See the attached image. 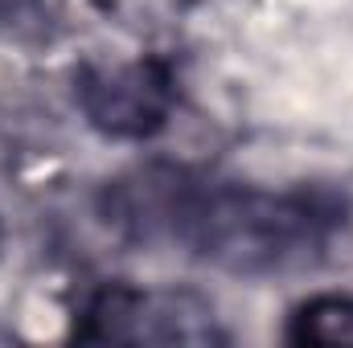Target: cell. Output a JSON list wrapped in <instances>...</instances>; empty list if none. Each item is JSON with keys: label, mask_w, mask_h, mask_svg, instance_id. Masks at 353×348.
Listing matches in <instances>:
<instances>
[{"label": "cell", "mask_w": 353, "mask_h": 348, "mask_svg": "<svg viewBox=\"0 0 353 348\" xmlns=\"http://www.w3.org/2000/svg\"><path fill=\"white\" fill-rule=\"evenodd\" d=\"M193 242L201 254L226 270L259 274L292 259L304 242H316V209L292 197L222 193L189 209Z\"/></svg>", "instance_id": "obj_1"}, {"label": "cell", "mask_w": 353, "mask_h": 348, "mask_svg": "<svg viewBox=\"0 0 353 348\" xmlns=\"http://www.w3.org/2000/svg\"><path fill=\"white\" fill-rule=\"evenodd\" d=\"M90 340H132V345H210L218 340V320L210 299L197 291H136L103 287L87 307Z\"/></svg>", "instance_id": "obj_2"}, {"label": "cell", "mask_w": 353, "mask_h": 348, "mask_svg": "<svg viewBox=\"0 0 353 348\" xmlns=\"http://www.w3.org/2000/svg\"><path fill=\"white\" fill-rule=\"evenodd\" d=\"M90 127L115 140H148L173 123V83L157 62H90L74 78Z\"/></svg>", "instance_id": "obj_3"}, {"label": "cell", "mask_w": 353, "mask_h": 348, "mask_svg": "<svg viewBox=\"0 0 353 348\" xmlns=\"http://www.w3.org/2000/svg\"><path fill=\"white\" fill-rule=\"evenodd\" d=\"M288 340H296V345H329V348L353 345V295L329 291V295L304 299L292 312Z\"/></svg>", "instance_id": "obj_4"}, {"label": "cell", "mask_w": 353, "mask_h": 348, "mask_svg": "<svg viewBox=\"0 0 353 348\" xmlns=\"http://www.w3.org/2000/svg\"><path fill=\"white\" fill-rule=\"evenodd\" d=\"M41 8H50L62 25H87V17L103 8V0H41Z\"/></svg>", "instance_id": "obj_5"}]
</instances>
